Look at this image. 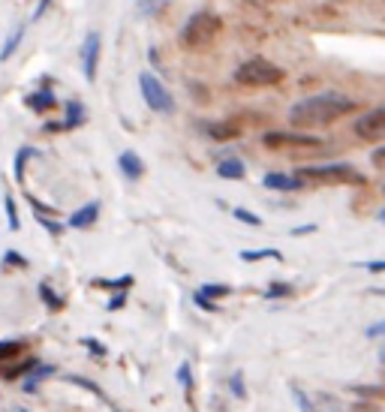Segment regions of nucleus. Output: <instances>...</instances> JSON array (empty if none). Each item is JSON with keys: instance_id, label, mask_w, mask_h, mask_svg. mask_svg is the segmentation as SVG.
Segmentation results:
<instances>
[{"instance_id": "nucleus-1", "label": "nucleus", "mask_w": 385, "mask_h": 412, "mask_svg": "<svg viewBox=\"0 0 385 412\" xmlns=\"http://www.w3.org/2000/svg\"><path fill=\"white\" fill-rule=\"evenodd\" d=\"M350 112H355V99L337 94V90H325V94L298 99L289 108V124L295 130H316V126H328V124L341 121Z\"/></svg>"}, {"instance_id": "nucleus-2", "label": "nucleus", "mask_w": 385, "mask_h": 412, "mask_svg": "<svg viewBox=\"0 0 385 412\" xmlns=\"http://www.w3.org/2000/svg\"><path fill=\"white\" fill-rule=\"evenodd\" d=\"M223 33V18L214 13H192L184 27H181V42L187 49H205V45H214Z\"/></svg>"}, {"instance_id": "nucleus-3", "label": "nucleus", "mask_w": 385, "mask_h": 412, "mask_svg": "<svg viewBox=\"0 0 385 412\" xmlns=\"http://www.w3.org/2000/svg\"><path fill=\"white\" fill-rule=\"evenodd\" d=\"M295 175L301 181H319V184H328V187H341V184H355L361 187L364 184V175L359 169H352L350 163H325V166H304L298 169Z\"/></svg>"}, {"instance_id": "nucleus-4", "label": "nucleus", "mask_w": 385, "mask_h": 412, "mask_svg": "<svg viewBox=\"0 0 385 412\" xmlns=\"http://www.w3.org/2000/svg\"><path fill=\"white\" fill-rule=\"evenodd\" d=\"M235 81L241 88H271L283 81V69L265 58H250L235 69Z\"/></svg>"}, {"instance_id": "nucleus-5", "label": "nucleus", "mask_w": 385, "mask_h": 412, "mask_svg": "<svg viewBox=\"0 0 385 412\" xmlns=\"http://www.w3.org/2000/svg\"><path fill=\"white\" fill-rule=\"evenodd\" d=\"M139 88H142V97H145V106L157 115H172L175 112V99H172L169 88L154 76V72H142L139 76Z\"/></svg>"}, {"instance_id": "nucleus-6", "label": "nucleus", "mask_w": 385, "mask_h": 412, "mask_svg": "<svg viewBox=\"0 0 385 412\" xmlns=\"http://www.w3.org/2000/svg\"><path fill=\"white\" fill-rule=\"evenodd\" d=\"M352 130L364 142H385V106H377V108H370V112L359 115Z\"/></svg>"}, {"instance_id": "nucleus-7", "label": "nucleus", "mask_w": 385, "mask_h": 412, "mask_svg": "<svg viewBox=\"0 0 385 412\" xmlns=\"http://www.w3.org/2000/svg\"><path fill=\"white\" fill-rule=\"evenodd\" d=\"M99 54H103V36L97 31H90L81 42V72L88 81H97V67H99Z\"/></svg>"}, {"instance_id": "nucleus-8", "label": "nucleus", "mask_w": 385, "mask_h": 412, "mask_svg": "<svg viewBox=\"0 0 385 412\" xmlns=\"http://www.w3.org/2000/svg\"><path fill=\"white\" fill-rule=\"evenodd\" d=\"M262 145L265 148H319V139H313V135H304V133H265L262 135Z\"/></svg>"}, {"instance_id": "nucleus-9", "label": "nucleus", "mask_w": 385, "mask_h": 412, "mask_svg": "<svg viewBox=\"0 0 385 412\" xmlns=\"http://www.w3.org/2000/svg\"><path fill=\"white\" fill-rule=\"evenodd\" d=\"M262 184L268 190H277V193H295V190L304 187V181L298 175H283V172H268V175L262 178Z\"/></svg>"}, {"instance_id": "nucleus-10", "label": "nucleus", "mask_w": 385, "mask_h": 412, "mask_svg": "<svg viewBox=\"0 0 385 412\" xmlns=\"http://www.w3.org/2000/svg\"><path fill=\"white\" fill-rule=\"evenodd\" d=\"M85 106L79 103V99H69L67 103V117H63L60 124H49L45 130H76V126H81L85 124Z\"/></svg>"}, {"instance_id": "nucleus-11", "label": "nucleus", "mask_w": 385, "mask_h": 412, "mask_svg": "<svg viewBox=\"0 0 385 412\" xmlns=\"http://www.w3.org/2000/svg\"><path fill=\"white\" fill-rule=\"evenodd\" d=\"M202 130L214 142H229V139H238V135H241V126L229 124V121H208V124H202Z\"/></svg>"}, {"instance_id": "nucleus-12", "label": "nucleus", "mask_w": 385, "mask_h": 412, "mask_svg": "<svg viewBox=\"0 0 385 412\" xmlns=\"http://www.w3.org/2000/svg\"><path fill=\"white\" fill-rule=\"evenodd\" d=\"M117 166H121L126 181H139L145 175V163H142V157L136 151H124L121 157H117Z\"/></svg>"}, {"instance_id": "nucleus-13", "label": "nucleus", "mask_w": 385, "mask_h": 412, "mask_svg": "<svg viewBox=\"0 0 385 412\" xmlns=\"http://www.w3.org/2000/svg\"><path fill=\"white\" fill-rule=\"evenodd\" d=\"M97 217H99V202L94 199V202H88V205H81L79 211H72L69 226H72V229H88V226L97 223Z\"/></svg>"}, {"instance_id": "nucleus-14", "label": "nucleus", "mask_w": 385, "mask_h": 412, "mask_svg": "<svg viewBox=\"0 0 385 412\" xmlns=\"http://www.w3.org/2000/svg\"><path fill=\"white\" fill-rule=\"evenodd\" d=\"M24 355V343L22 340H0V370L6 368V364L18 361Z\"/></svg>"}, {"instance_id": "nucleus-15", "label": "nucleus", "mask_w": 385, "mask_h": 412, "mask_svg": "<svg viewBox=\"0 0 385 412\" xmlns=\"http://www.w3.org/2000/svg\"><path fill=\"white\" fill-rule=\"evenodd\" d=\"M217 175L226 181H244L247 166L241 160H223V163H217Z\"/></svg>"}, {"instance_id": "nucleus-16", "label": "nucleus", "mask_w": 385, "mask_h": 412, "mask_svg": "<svg viewBox=\"0 0 385 412\" xmlns=\"http://www.w3.org/2000/svg\"><path fill=\"white\" fill-rule=\"evenodd\" d=\"M24 103L31 106L36 115H42V112H49V108H54V106H58V99H54V94H51V90H36V94H31V97L24 99Z\"/></svg>"}, {"instance_id": "nucleus-17", "label": "nucleus", "mask_w": 385, "mask_h": 412, "mask_svg": "<svg viewBox=\"0 0 385 412\" xmlns=\"http://www.w3.org/2000/svg\"><path fill=\"white\" fill-rule=\"evenodd\" d=\"M22 40H24V24H18V27H15V31H13V33H9V36H6L3 49H0V63H3V60H9V58H13V51L18 49V42H22Z\"/></svg>"}, {"instance_id": "nucleus-18", "label": "nucleus", "mask_w": 385, "mask_h": 412, "mask_svg": "<svg viewBox=\"0 0 385 412\" xmlns=\"http://www.w3.org/2000/svg\"><path fill=\"white\" fill-rule=\"evenodd\" d=\"M310 397H313L316 412H343V404L334 395H310Z\"/></svg>"}, {"instance_id": "nucleus-19", "label": "nucleus", "mask_w": 385, "mask_h": 412, "mask_svg": "<svg viewBox=\"0 0 385 412\" xmlns=\"http://www.w3.org/2000/svg\"><path fill=\"white\" fill-rule=\"evenodd\" d=\"M133 283H136V277L124 274V277H117V280H94V286L97 289H112V292H126Z\"/></svg>"}, {"instance_id": "nucleus-20", "label": "nucleus", "mask_w": 385, "mask_h": 412, "mask_svg": "<svg viewBox=\"0 0 385 412\" xmlns=\"http://www.w3.org/2000/svg\"><path fill=\"white\" fill-rule=\"evenodd\" d=\"M241 259L244 262H259V259H283L280 250L274 247H262V250H241Z\"/></svg>"}, {"instance_id": "nucleus-21", "label": "nucleus", "mask_w": 385, "mask_h": 412, "mask_svg": "<svg viewBox=\"0 0 385 412\" xmlns=\"http://www.w3.org/2000/svg\"><path fill=\"white\" fill-rule=\"evenodd\" d=\"M33 157H36L33 148H18V157H15V181L18 184H24V166H27V160H33Z\"/></svg>"}, {"instance_id": "nucleus-22", "label": "nucleus", "mask_w": 385, "mask_h": 412, "mask_svg": "<svg viewBox=\"0 0 385 412\" xmlns=\"http://www.w3.org/2000/svg\"><path fill=\"white\" fill-rule=\"evenodd\" d=\"M36 289H40V298L45 301V307H49V310H54V313H58V310H63V298H58V295H54L49 283H40V286H36Z\"/></svg>"}, {"instance_id": "nucleus-23", "label": "nucleus", "mask_w": 385, "mask_h": 412, "mask_svg": "<svg viewBox=\"0 0 385 412\" xmlns=\"http://www.w3.org/2000/svg\"><path fill=\"white\" fill-rule=\"evenodd\" d=\"M289 391H292V400H295V406H298L301 412H316V409H313V397H310L304 388L289 386Z\"/></svg>"}, {"instance_id": "nucleus-24", "label": "nucleus", "mask_w": 385, "mask_h": 412, "mask_svg": "<svg viewBox=\"0 0 385 412\" xmlns=\"http://www.w3.org/2000/svg\"><path fill=\"white\" fill-rule=\"evenodd\" d=\"M3 205H6V223H9V229H13V232H18V229H22V220H18V208H15L13 193L3 196Z\"/></svg>"}, {"instance_id": "nucleus-25", "label": "nucleus", "mask_w": 385, "mask_h": 412, "mask_svg": "<svg viewBox=\"0 0 385 412\" xmlns=\"http://www.w3.org/2000/svg\"><path fill=\"white\" fill-rule=\"evenodd\" d=\"M229 391H232L235 400H244L247 397V386H244V373L241 370H235L232 377H229Z\"/></svg>"}, {"instance_id": "nucleus-26", "label": "nucleus", "mask_w": 385, "mask_h": 412, "mask_svg": "<svg viewBox=\"0 0 385 412\" xmlns=\"http://www.w3.org/2000/svg\"><path fill=\"white\" fill-rule=\"evenodd\" d=\"M205 298H211V301H217V298H223V295H229L232 292V286H226V283H205V286L199 289Z\"/></svg>"}, {"instance_id": "nucleus-27", "label": "nucleus", "mask_w": 385, "mask_h": 412, "mask_svg": "<svg viewBox=\"0 0 385 412\" xmlns=\"http://www.w3.org/2000/svg\"><path fill=\"white\" fill-rule=\"evenodd\" d=\"M295 295V286H289V283H271L268 292H265V298L274 301V298H292Z\"/></svg>"}, {"instance_id": "nucleus-28", "label": "nucleus", "mask_w": 385, "mask_h": 412, "mask_svg": "<svg viewBox=\"0 0 385 412\" xmlns=\"http://www.w3.org/2000/svg\"><path fill=\"white\" fill-rule=\"evenodd\" d=\"M232 217L238 220V223H244V226H262V217H256L253 211H247V208H232Z\"/></svg>"}, {"instance_id": "nucleus-29", "label": "nucleus", "mask_w": 385, "mask_h": 412, "mask_svg": "<svg viewBox=\"0 0 385 412\" xmlns=\"http://www.w3.org/2000/svg\"><path fill=\"white\" fill-rule=\"evenodd\" d=\"M178 382L184 386V391L190 395V391H192V368H190V361H181V368H178Z\"/></svg>"}, {"instance_id": "nucleus-30", "label": "nucleus", "mask_w": 385, "mask_h": 412, "mask_svg": "<svg viewBox=\"0 0 385 412\" xmlns=\"http://www.w3.org/2000/svg\"><path fill=\"white\" fill-rule=\"evenodd\" d=\"M33 217H36V223L45 226L51 235H63V223H54V220H51V217H45V214H33Z\"/></svg>"}, {"instance_id": "nucleus-31", "label": "nucleus", "mask_w": 385, "mask_h": 412, "mask_svg": "<svg viewBox=\"0 0 385 412\" xmlns=\"http://www.w3.org/2000/svg\"><path fill=\"white\" fill-rule=\"evenodd\" d=\"M352 391L361 397H382L385 395V388H379V386H352Z\"/></svg>"}, {"instance_id": "nucleus-32", "label": "nucleus", "mask_w": 385, "mask_h": 412, "mask_svg": "<svg viewBox=\"0 0 385 412\" xmlns=\"http://www.w3.org/2000/svg\"><path fill=\"white\" fill-rule=\"evenodd\" d=\"M3 262L6 265H18V268H27V259H24L22 253H15V250H6L3 253Z\"/></svg>"}, {"instance_id": "nucleus-33", "label": "nucleus", "mask_w": 385, "mask_h": 412, "mask_svg": "<svg viewBox=\"0 0 385 412\" xmlns=\"http://www.w3.org/2000/svg\"><path fill=\"white\" fill-rule=\"evenodd\" d=\"M192 301H196V304H199L202 310H208V313H217V301L205 298V295H202V292H196V295H192Z\"/></svg>"}, {"instance_id": "nucleus-34", "label": "nucleus", "mask_w": 385, "mask_h": 412, "mask_svg": "<svg viewBox=\"0 0 385 412\" xmlns=\"http://www.w3.org/2000/svg\"><path fill=\"white\" fill-rule=\"evenodd\" d=\"M126 304V292H115V295L112 298H108V304H106V310H112V313H115V310H121Z\"/></svg>"}, {"instance_id": "nucleus-35", "label": "nucleus", "mask_w": 385, "mask_h": 412, "mask_svg": "<svg viewBox=\"0 0 385 412\" xmlns=\"http://www.w3.org/2000/svg\"><path fill=\"white\" fill-rule=\"evenodd\" d=\"M361 268L370 271V274H385V259H379V262H361Z\"/></svg>"}, {"instance_id": "nucleus-36", "label": "nucleus", "mask_w": 385, "mask_h": 412, "mask_svg": "<svg viewBox=\"0 0 385 412\" xmlns=\"http://www.w3.org/2000/svg\"><path fill=\"white\" fill-rule=\"evenodd\" d=\"M370 337V340H379V337H385V322H377V325H370L368 331H364Z\"/></svg>"}, {"instance_id": "nucleus-37", "label": "nucleus", "mask_w": 385, "mask_h": 412, "mask_svg": "<svg viewBox=\"0 0 385 412\" xmlns=\"http://www.w3.org/2000/svg\"><path fill=\"white\" fill-rule=\"evenodd\" d=\"M49 6H51V0H40V6H36V9H33L31 22H40V18H42V13H45V9H49Z\"/></svg>"}, {"instance_id": "nucleus-38", "label": "nucleus", "mask_w": 385, "mask_h": 412, "mask_svg": "<svg viewBox=\"0 0 385 412\" xmlns=\"http://www.w3.org/2000/svg\"><path fill=\"white\" fill-rule=\"evenodd\" d=\"M316 223H307V226H298V229H292V235H295V238H301V235H310V232H316Z\"/></svg>"}, {"instance_id": "nucleus-39", "label": "nucleus", "mask_w": 385, "mask_h": 412, "mask_svg": "<svg viewBox=\"0 0 385 412\" xmlns=\"http://www.w3.org/2000/svg\"><path fill=\"white\" fill-rule=\"evenodd\" d=\"M85 346H88V349H90V352H94V355H97V359H103V355H106V349H103V346H99L97 340H90V337H88V340H85Z\"/></svg>"}, {"instance_id": "nucleus-40", "label": "nucleus", "mask_w": 385, "mask_h": 412, "mask_svg": "<svg viewBox=\"0 0 385 412\" xmlns=\"http://www.w3.org/2000/svg\"><path fill=\"white\" fill-rule=\"evenodd\" d=\"M373 163H379V166H385V148L373 151Z\"/></svg>"}, {"instance_id": "nucleus-41", "label": "nucleus", "mask_w": 385, "mask_h": 412, "mask_svg": "<svg viewBox=\"0 0 385 412\" xmlns=\"http://www.w3.org/2000/svg\"><path fill=\"white\" fill-rule=\"evenodd\" d=\"M352 412H377V406H364V404H359V406H352Z\"/></svg>"}, {"instance_id": "nucleus-42", "label": "nucleus", "mask_w": 385, "mask_h": 412, "mask_svg": "<svg viewBox=\"0 0 385 412\" xmlns=\"http://www.w3.org/2000/svg\"><path fill=\"white\" fill-rule=\"evenodd\" d=\"M377 220H379V223H385V208L379 211V214H377Z\"/></svg>"}]
</instances>
